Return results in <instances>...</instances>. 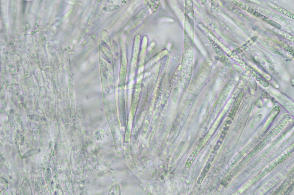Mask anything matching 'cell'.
<instances>
[{
	"instance_id": "3957f363",
	"label": "cell",
	"mask_w": 294,
	"mask_h": 195,
	"mask_svg": "<svg viewBox=\"0 0 294 195\" xmlns=\"http://www.w3.org/2000/svg\"><path fill=\"white\" fill-rule=\"evenodd\" d=\"M199 152L197 149H195L189 156L187 160L185 166L188 168L190 167L197 156Z\"/></svg>"
},
{
	"instance_id": "30bf717a",
	"label": "cell",
	"mask_w": 294,
	"mask_h": 195,
	"mask_svg": "<svg viewBox=\"0 0 294 195\" xmlns=\"http://www.w3.org/2000/svg\"><path fill=\"white\" fill-rule=\"evenodd\" d=\"M214 152V153H212V154H211L210 157L209 161L210 162H212L213 161L215 157L216 156V154L215 153L216 152Z\"/></svg>"
},
{
	"instance_id": "6da1fadb",
	"label": "cell",
	"mask_w": 294,
	"mask_h": 195,
	"mask_svg": "<svg viewBox=\"0 0 294 195\" xmlns=\"http://www.w3.org/2000/svg\"><path fill=\"white\" fill-rule=\"evenodd\" d=\"M240 64L263 86L266 87L269 86L268 82L259 73L247 64L244 61H241Z\"/></svg>"
},
{
	"instance_id": "277c9868",
	"label": "cell",
	"mask_w": 294,
	"mask_h": 195,
	"mask_svg": "<svg viewBox=\"0 0 294 195\" xmlns=\"http://www.w3.org/2000/svg\"><path fill=\"white\" fill-rule=\"evenodd\" d=\"M210 167V165L209 163H208L204 167L203 170L198 180L197 183L198 184H200L202 183L207 173L208 172Z\"/></svg>"
},
{
	"instance_id": "52a82bcc",
	"label": "cell",
	"mask_w": 294,
	"mask_h": 195,
	"mask_svg": "<svg viewBox=\"0 0 294 195\" xmlns=\"http://www.w3.org/2000/svg\"><path fill=\"white\" fill-rule=\"evenodd\" d=\"M263 118L262 114H259L253 119L250 124V128L253 129L260 122Z\"/></svg>"
},
{
	"instance_id": "5b68a950",
	"label": "cell",
	"mask_w": 294,
	"mask_h": 195,
	"mask_svg": "<svg viewBox=\"0 0 294 195\" xmlns=\"http://www.w3.org/2000/svg\"><path fill=\"white\" fill-rule=\"evenodd\" d=\"M272 6H271L273 7L274 8H275L274 9L277 10L278 11L282 14L287 16L289 17L292 18L293 19L294 18V15L290 12L288 11L286 9L277 6L276 5H274L273 4Z\"/></svg>"
},
{
	"instance_id": "8992f818",
	"label": "cell",
	"mask_w": 294,
	"mask_h": 195,
	"mask_svg": "<svg viewBox=\"0 0 294 195\" xmlns=\"http://www.w3.org/2000/svg\"><path fill=\"white\" fill-rule=\"evenodd\" d=\"M268 16L271 17L272 19L280 21L281 22H283L288 24L289 23V22L287 19L284 18L283 17L275 14L274 13H270L268 15Z\"/></svg>"
},
{
	"instance_id": "9c48e42d",
	"label": "cell",
	"mask_w": 294,
	"mask_h": 195,
	"mask_svg": "<svg viewBox=\"0 0 294 195\" xmlns=\"http://www.w3.org/2000/svg\"><path fill=\"white\" fill-rule=\"evenodd\" d=\"M231 1V3H233L234 5L238 6L240 7L242 9H245L247 7L244 4H243L242 2H240L239 1Z\"/></svg>"
},
{
	"instance_id": "ba28073f",
	"label": "cell",
	"mask_w": 294,
	"mask_h": 195,
	"mask_svg": "<svg viewBox=\"0 0 294 195\" xmlns=\"http://www.w3.org/2000/svg\"><path fill=\"white\" fill-rule=\"evenodd\" d=\"M264 21L268 22L272 26L275 27L277 28L280 29L281 27V25L278 23L271 20L269 19L266 17L264 19Z\"/></svg>"
},
{
	"instance_id": "7a4b0ae2",
	"label": "cell",
	"mask_w": 294,
	"mask_h": 195,
	"mask_svg": "<svg viewBox=\"0 0 294 195\" xmlns=\"http://www.w3.org/2000/svg\"><path fill=\"white\" fill-rule=\"evenodd\" d=\"M244 93L243 91H241L235 99L232 108V111L233 112L232 113L233 114V116H235L238 109L241 100L244 96Z\"/></svg>"
}]
</instances>
